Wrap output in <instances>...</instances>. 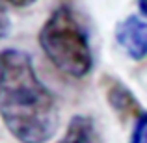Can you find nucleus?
I'll list each match as a JSON object with an SVG mask.
<instances>
[{"label": "nucleus", "mask_w": 147, "mask_h": 143, "mask_svg": "<svg viewBox=\"0 0 147 143\" xmlns=\"http://www.w3.org/2000/svg\"><path fill=\"white\" fill-rule=\"evenodd\" d=\"M34 2H37V0H7V4L15 7H26V6H32Z\"/></svg>", "instance_id": "nucleus-7"}, {"label": "nucleus", "mask_w": 147, "mask_h": 143, "mask_svg": "<svg viewBox=\"0 0 147 143\" xmlns=\"http://www.w3.org/2000/svg\"><path fill=\"white\" fill-rule=\"evenodd\" d=\"M58 143H100L97 123L90 115H75L65 126V132Z\"/></svg>", "instance_id": "nucleus-5"}, {"label": "nucleus", "mask_w": 147, "mask_h": 143, "mask_svg": "<svg viewBox=\"0 0 147 143\" xmlns=\"http://www.w3.org/2000/svg\"><path fill=\"white\" fill-rule=\"evenodd\" d=\"M104 95H106V100L110 102L112 110L117 113V117L121 121H127L129 117H140L144 113L140 100L136 99V95L121 80L106 76V80H104Z\"/></svg>", "instance_id": "nucleus-4"}, {"label": "nucleus", "mask_w": 147, "mask_h": 143, "mask_svg": "<svg viewBox=\"0 0 147 143\" xmlns=\"http://www.w3.org/2000/svg\"><path fill=\"white\" fill-rule=\"evenodd\" d=\"M39 47L60 73L84 78L93 69L90 37L69 6H58L39 32Z\"/></svg>", "instance_id": "nucleus-2"}, {"label": "nucleus", "mask_w": 147, "mask_h": 143, "mask_svg": "<svg viewBox=\"0 0 147 143\" xmlns=\"http://www.w3.org/2000/svg\"><path fill=\"white\" fill-rule=\"evenodd\" d=\"M130 143H147V111H144L140 117H136Z\"/></svg>", "instance_id": "nucleus-6"}, {"label": "nucleus", "mask_w": 147, "mask_h": 143, "mask_svg": "<svg viewBox=\"0 0 147 143\" xmlns=\"http://www.w3.org/2000/svg\"><path fill=\"white\" fill-rule=\"evenodd\" d=\"M138 7H140V11L147 17V0H138Z\"/></svg>", "instance_id": "nucleus-9"}, {"label": "nucleus", "mask_w": 147, "mask_h": 143, "mask_svg": "<svg viewBox=\"0 0 147 143\" xmlns=\"http://www.w3.org/2000/svg\"><path fill=\"white\" fill-rule=\"evenodd\" d=\"M7 0H0V17H6L7 15Z\"/></svg>", "instance_id": "nucleus-8"}, {"label": "nucleus", "mask_w": 147, "mask_h": 143, "mask_svg": "<svg viewBox=\"0 0 147 143\" xmlns=\"http://www.w3.org/2000/svg\"><path fill=\"white\" fill-rule=\"evenodd\" d=\"M0 119L19 143H47L60 125L56 97L24 50H0Z\"/></svg>", "instance_id": "nucleus-1"}, {"label": "nucleus", "mask_w": 147, "mask_h": 143, "mask_svg": "<svg viewBox=\"0 0 147 143\" xmlns=\"http://www.w3.org/2000/svg\"><path fill=\"white\" fill-rule=\"evenodd\" d=\"M115 41L134 61L147 58V22L138 15H129L115 28Z\"/></svg>", "instance_id": "nucleus-3"}]
</instances>
